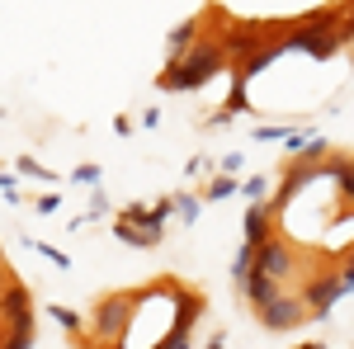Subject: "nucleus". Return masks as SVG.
<instances>
[{
    "label": "nucleus",
    "mask_w": 354,
    "mask_h": 349,
    "mask_svg": "<svg viewBox=\"0 0 354 349\" xmlns=\"http://www.w3.org/2000/svg\"><path fill=\"white\" fill-rule=\"evenodd\" d=\"M227 194H236V180H227V175H222V180L208 185V198H227Z\"/></svg>",
    "instance_id": "nucleus-17"
},
{
    "label": "nucleus",
    "mask_w": 354,
    "mask_h": 349,
    "mask_svg": "<svg viewBox=\"0 0 354 349\" xmlns=\"http://www.w3.org/2000/svg\"><path fill=\"white\" fill-rule=\"evenodd\" d=\"M330 175L340 180V194L354 198V161H330Z\"/></svg>",
    "instance_id": "nucleus-12"
},
{
    "label": "nucleus",
    "mask_w": 354,
    "mask_h": 349,
    "mask_svg": "<svg viewBox=\"0 0 354 349\" xmlns=\"http://www.w3.org/2000/svg\"><path fill=\"white\" fill-rule=\"evenodd\" d=\"M128 312H133L128 297H104V302L95 307V330H100V335H123V330H128Z\"/></svg>",
    "instance_id": "nucleus-6"
},
{
    "label": "nucleus",
    "mask_w": 354,
    "mask_h": 349,
    "mask_svg": "<svg viewBox=\"0 0 354 349\" xmlns=\"http://www.w3.org/2000/svg\"><path fill=\"white\" fill-rule=\"evenodd\" d=\"M33 321H19V326H10V330H0V349H33Z\"/></svg>",
    "instance_id": "nucleus-10"
},
{
    "label": "nucleus",
    "mask_w": 354,
    "mask_h": 349,
    "mask_svg": "<svg viewBox=\"0 0 354 349\" xmlns=\"http://www.w3.org/2000/svg\"><path fill=\"white\" fill-rule=\"evenodd\" d=\"M245 297H250V302H255V312H260V307H270L274 297H279V283L265 279L260 269H250V274H245Z\"/></svg>",
    "instance_id": "nucleus-8"
},
{
    "label": "nucleus",
    "mask_w": 354,
    "mask_h": 349,
    "mask_svg": "<svg viewBox=\"0 0 354 349\" xmlns=\"http://www.w3.org/2000/svg\"><path fill=\"white\" fill-rule=\"evenodd\" d=\"M265 241H270V217H265V208L255 203V208L245 213V245H250V250H260Z\"/></svg>",
    "instance_id": "nucleus-9"
},
{
    "label": "nucleus",
    "mask_w": 354,
    "mask_h": 349,
    "mask_svg": "<svg viewBox=\"0 0 354 349\" xmlns=\"http://www.w3.org/2000/svg\"><path fill=\"white\" fill-rule=\"evenodd\" d=\"M48 312H53V321H62L66 330H81V317H76L71 307H48Z\"/></svg>",
    "instance_id": "nucleus-16"
},
{
    "label": "nucleus",
    "mask_w": 354,
    "mask_h": 349,
    "mask_svg": "<svg viewBox=\"0 0 354 349\" xmlns=\"http://www.w3.org/2000/svg\"><path fill=\"white\" fill-rule=\"evenodd\" d=\"M170 208H175V213L185 217V222H194V217H198V208H203V203H198V198H194V194H175V198H170Z\"/></svg>",
    "instance_id": "nucleus-13"
},
{
    "label": "nucleus",
    "mask_w": 354,
    "mask_h": 349,
    "mask_svg": "<svg viewBox=\"0 0 354 349\" xmlns=\"http://www.w3.org/2000/svg\"><path fill=\"white\" fill-rule=\"evenodd\" d=\"M255 269H260L265 279H274V283H279V279H288V274H293V250L270 236V241L255 250Z\"/></svg>",
    "instance_id": "nucleus-3"
},
{
    "label": "nucleus",
    "mask_w": 354,
    "mask_h": 349,
    "mask_svg": "<svg viewBox=\"0 0 354 349\" xmlns=\"http://www.w3.org/2000/svg\"><path fill=\"white\" fill-rule=\"evenodd\" d=\"M0 283H5V269H0Z\"/></svg>",
    "instance_id": "nucleus-22"
},
{
    "label": "nucleus",
    "mask_w": 354,
    "mask_h": 349,
    "mask_svg": "<svg viewBox=\"0 0 354 349\" xmlns=\"http://www.w3.org/2000/svg\"><path fill=\"white\" fill-rule=\"evenodd\" d=\"M255 317H260V326H265V330H293V326L307 317V307H302L298 293H279L270 307H260Z\"/></svg>",
    "instance_id": "nucleus-2"
},
{
    "label": "nucleus",
    "mask_w": 354,
    "mask_h": 349,
    "mask_svg": "<svg viewBox=\"0 0 354 349\" xmlns=\"http://www.w3.org/2000/svg\"><path fill=\"white\" fill-rule=\"evenodd\" d=\"M250 269H255V250H250V245H241V255H236V265H232V274H236V279L245 283V274H250Z\"/></svg>",
    "instance_id": "nucleus-15"
},
{
    "label": "nucleus",
    "mask_w": 354,
    "mask_h": 349,
    "mask_svg": "<svg viewBox=\"0 0 354 349\" xmlns=\"http://www.w3.org/2000/svg\"><path fill=\"white\" fill-rule=\"evenodd\" d=\"M113 236H118V241H128V245H151V236H142L137 227H128V222H113Z\"/></svg>",
    "instance_id": "nucleus-14"
},
{
    "label": "nucleus",
    "mask_w": 354,
    "mask_h": 349,
    "mask_svg": "<svg viewBox=\"0 0 354 349\" xmlns=\"http://www.w3.org/2000/svg\"><path fill=\"white\" fill-rule=\"evenodd\" d=\"M0 321H10V326L33 321V293L19 288V283H10V288L0 293Z\"/></svg>",
    "instance_id": "nucleus-7"
},
{
    "label": "nucleus",
    "mask_w": 354,
    "mask_h": 349,
    "mask_svg": "<svg viewBox=\"0 0 354 349\" xmlns=\"http://www.w3.org/2000/svg\"><path fill=\"white\" fill-rule=\"evenodd\" d=\"M222 62H227L222 43H194L189 57H180L170 71H161V90H198L222 71Z\"/></svg>",
    "instance_id": "nucleus-1"
},
{
    "label": "nucleus",
    "mask_w": 354,
    "mask_h": 349,
    "mask_svg": "<svg viewBox=\"0 0 354 349\" xmlns=\"http://www.w3.org/2000/svg\"><path fill=\"white\" fill-rule=\"evenodd\" d=\"M340 28H330V24H307L302 33H293L288 38V48H307V53H317V57H326V53H335L340 48Z\"/></svg>",
    "instance_id": "nucleus-4"
},
{
    "label": "nucleus",
    "mask_w": 354,
    "mask_h": 349,
    "mask_svg": "<svg viewBox=\"0 0 354 349\" xmlns=\"http://www.w3.org/2000/svg\"><path fill=\"white\" fill-rule=\"evenodd\" d=\"M194 43H198V33H194V24H180L175 33H170V57L180 62V53H185V48H194ZM175 62H170V66H175Z\"/></svg>",
    "instance_id": "nucleus-11"
},
{
    "label": "nucleus",
    "mask_w": 354,
    "mask_h": 349,
    "mask_svg": "<svg viewBox=\"0 0 354 349\" xmlns=\"http://www.w3.org/2000/svg\"><path fill=\"white\" fill-rule=\"evenodd\" d=\"M76 185H100V165H81L76 170Z\"/></svg>",
    "instance_id": "nucleus-19"
},
{
    "label": "nucleus",
    "mask_w": 354,
    "mask_h": 349,
    "mask_svg": "<svg viewBox=\"0 0 354 349\" xmlns=\"http://www.w3.org/2000/svg\"><path fill=\"white\" fill-rule=\"evenodd\" d=\"M340 293H345V288H340V274H322V279H312V283L302 288V307L322 317V312L335 307V297H340Z\"/></svg>",
    "instance_id": "nucleus-5"
},
{
    "label": "nucleus",
    "mask_w": 354,
    "mask_h": 349,
    "mask_svg": "<svg viewBox=\"0 0 354 349\" xmlns=\"http://www.w3.org/2000/svg\"><path fill=\"white\" fill-rule=\"evenodd\" d=\"M38 255H48V260H53L57 269H66V265H71V260H66V255H62V250H53V245H38Z\"/></svg>",
    "instance_id": "nucleus-20"
},
{
    "label": "nucleus",
    "mask_w": 354,
    "mask_h": 349,
    "mask_svg": "<svg viewBox=\"0 0 354 349\" xmlns=\"http://www.w3.org/2000/svg\"><path fill=\"white\" fill-rule=\"evenodd\" d=\"M222 345H227V340H222V335H218V340H213V345H208V349H222Z\"/></svg>",
    "instance_id": "nucleus-21"
},
{
    "label": "nucleus",
    "mask_w": 354,
    "mask_h": 349,
    "mask_svg": "<svg viewBox=\"0 0 354 349\" xmlns=\"http://www.w3.org/2000/svg\"><path fill=\"white\" fill-rule=\"evenodd\" d=\"M19 175H38V180H53V175H48L43 165L33 161V156H24V161H19Z\"/></svg>",
    "instance_id": "nucleus-18"
}]
</instances>
